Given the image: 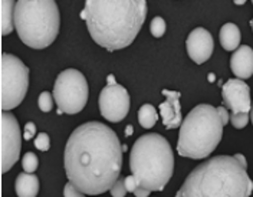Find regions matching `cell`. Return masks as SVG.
I'll return each instance as SVG.
<instances>
[{
	"label": "cell",
	"mask_w": 253,
	"mask_h": 197,
	"mask_svg": "<svg viewBox=\"0 0 253 197\" xmlns=\"http://www.w3.org/2000/svg\"><path fill=\"white\" fill-rule=\"evenodd\" d=\"M112 83H117L114 79V75H108V85H112Z\"/></svg>",
	"instance_id": "32"
},
{
	"label": "cell",
	"mask_w": 253,
	"mask_h": 197,
	"mask_svg": "<svg viewBox=\"0 0 253 197\" xmlns=\"http://www.w3.org/2000/svg\"><path fill=\"white\" fill-rule=\"evenodd\" d=\"M138 186H140V184H138V181H137V179H135V176H134V174L126 176V190H128V193H134V192H135V189H137Z\"/></svg>",
	"instance_id": "26"
},
{
	"label": "cell",
	"mask_w": 253,
	"mask_h": 197,
	"mask_svg": "<svg viewBox=\"0 0 253 197\" xmlns=\"http://www.w3.org/2000/svg\"><path fill=\"white\" fill-rule=\"evenodd\" d=\"M132 132H134V128H132V125H126V137L132 135Z\"/></svg>",
	"instance_id": "31"
},
{
	"label": "cell",
	"mask_w": 253,
	"mask_h": 197,
	"mask_svg": "<svg viewBox=\"0 0 253 197\" xmlns=\"http://www.w3.org/2000/svg\"><path fill=\"white\" fill-rule=\"evenodd\" d=\"M217 111H219V115H220L223 125L229 124V122H230V115H229V113H227V110H226L224 107H219V108H217Z\"/></svg>",
	"instance_id": "28"
},
{
	"label": "cell",
	"mask_w": 253,
	"mask_h": 197,
	"mask_svg": "<svg viewBox=\"0 0 253 197\" xmlns=\"http://www.w3.org/2000/svg\"><path fill=\"white\" fill-rule=\"evenodd\" d=\"M253 181L236 157L217 156L196 167L175 196H236L252 195Z\"/></svg>",
	"instance_id": "3"
},
{
	"label": "cell",
	"mask_w": 253,
	"mask_h": 197,
	"mask_svg": "<svg viewBox=\"0 0 253 197\" xmlns=\"http://www.w3.org/2000/svg\"><path fill=\"white\" fill-rule=\"evenodd\" d=\"M232 72L240 79H248L253 75V49L248 45L239 46L230 59Z\"/></svg>",
	"instance_id": "14"
},
{
	"label": "cell",
	"mask_w": 253,
	"mask_h": 197,
	"mask_svg": "<svg viewBox=\"0 0 253 197\" xmlns=\"http://www.w3.org/2000/svg\"><path fill=\"white\" fill-rule=\"evenodd\" d=\"M219 40L224 50H236L240 46V31L235 23H224L219 33Z\"/></svg>",
	"instance_id": "16"
},
{
	"label": "cell",
	"mask_w": 253,
	"mask_h": 197,
	"mask_svg": "<svg viewBox=\"0 0 253 197\" xmlns=\"http://www.w3.org/2000/svg\"><path fill=\"white\" fill-rule=\"evenodd\" d=\"M110 192L111 196L114 197L126 196V193H128V190H126V179H118V180L115 181V184L110 189Z\"/></svg>",
	"instance_id": "23"
},
{
	"label": "cell",
	"mask_w": 253,
	"mask_h": 197,
	"mask_svg": "<svg viewBox=\"0 0 253 197\" xmlns=\"http://www.w3.org/2000/svg\"><path fill=\"white\" fill-rule=\"evenodd\" d=\"M65 171L85 195H102L120 179L123 146L118 135L102 122L91 121L77 127L66 141Z\"/></svg>",
	"instance_id": "1"
},
{
	"label": "cell",
	"mask_w": 253,
	"mask_h": 197,
	"mask_svg": "<svg viewBox=\"0 0 253 197\" xmlns=\"http://www.w3.org/2000/svg\"><path fill=\"white\" fill-rule=\"evenodd\" d=\"M221 97L224 105L233 113H251L252 99L251 88L240 78L229 79L221 88Z\"/></svg>",
	"instance_id": "11"
},
{
	"label": "cell",
	"mask_w": 253,
	"mask_h": 197,
	"mask_svg": "<svg viewBox=\"0 0 253 197\" xmlns=\"http://www.w3.org/2000/svg\"><path fill=\"white\" fill-rule=\"evenodd\" d=\"M161 94L166 97V101L160 104V115L163 118V124L167 130L177 128L183 122L181 105H180V92L163 89Z\"/></svg>",
	"instance_id": "13"
},
{
	"label": "cell",
	"mask_w": 253,
	"mask_h": 197,
	"mask_svg": "<svg viewBox=\"0 0 253 197\" xmlns=\"http://www.w3.org/2000/svg\"><path fill=\"white\" fill-rule=\"evenodd\" d=\"M35 147L41 151H47L50 148V141H49V135L46 132H39L36 140H35Z\"/></svg>",
	"instance_id": "24"
},
{
	"label": "cell",
	"mask_w": 253,
	"mask_h": 197,
	"mask_svg": "<svg viewBox=\"0 0 253 197\" xmlns=\"http://www.w3.org/2000/svg\"><path fill=\"white\" fill-rule=\"evenodd\" d=\"M233 1H235V4H239V6H240V4H245V3H246V0H233Z\"/></svg>",
	"instance_id": "33"
},
{
	"label": "cell",
	"mask_w": 253,
	"mask_h": 197,
	"mask_svg": "<svg viewBox=\"0 0 253 197\" xmlns=\"http://www.w3.org/2000/svg\"><path fill=\"white\" fill-rule=\"evenodd\" d=\"M129 168L138 184L150 192H161L174 171L170 143L160 134H144L132 146Z\"/></svg>",
	"instance_id": "4"
},
{
	"label": "cell",
	"mask_w": 253,
	"mask_h": 197,
	"mask_svg": "<svg viewBox=\"0 0 253 197\" xmlns=\"http://www.w3.org/2000/svg\"><path fill=\"white\" fill-rule=\"evenodd\" d=\"M249 113H236V114L230 115V122H232V125L237 128V130H242V128H245L246 125H248V122H249Z\"/></svg>",
	"instance_id": "21"
},
{
	"label": "cell",
	"mask_w": 253,
	"mask_h": 197,
	"mask_svg": "<svg viewBox=\"0 0 253 197\" xmlns=\"http://www.w3.org/2000/svg\"><path fill=\"white\" fill-rule=\"evenodd\" d=\"M53 97L45 91V92H42L41 95H39V99H38V104H39V108H41V111L42 113H49L50 110H52V107H53Z\"/></svg>",
	"instance_id": "22"
},
{
	"label": "cell",
	"mask_w": 253,
	"mask_h": 197,
	"mask_svg": "<svg viewBox=\"0 0 253 197\" xmlns=\"http://www.w3.org/2000/svg\"><path fill=\"white\" fill-rule=\"evenodd\" d=\"M15 28L20 40L32 49H45L53 43L61 28L55 0H17Z\"/></svg>",
	"instance_id": "6"
},
{
	"label": "cell",
	"mask_w": 253,
	"mask_h": 197,
	"mask_svg": "<svg viewBox=\"0 0 253 197\" xmlns=\"http://www.w3.org/2000/svg\"><path fill=\"white\" fill-rule=\"evenodd\" d=\"M251 26H252V31H253V19L251 20Z\"/></svg>",
	"instance_id": "36"
},
{
	"label": "cell",
	"mask_w": 253,
	"mask_h": 197,
	"mask_svg": "<svg viewBox=\"0 0 253 197\" xmlns=\"http://www.w3.org/2000/svg\"><path fill=\"white\" fill-rule=\"evenodd\" d=\"M15 0H1V36L13 32L15 28Z\"/></svg>",
	"instance_id": "17"
},
{
	"label": "cell",
	"mask_w": 253,
	"mask_h": 197,
	"mask_svg": "<svg viewBox=\"0 0 253 197\" xmlns=\"http://www.w3.org/2000/svg\"><path fill=\"white\" fill-rule=\"evenodd\" d=\"M235 157H236L237 161H239L240 164L243 165L245 168H248V163H246V158H245V156H243V154H236Z\"/></svg>",
	"instance_id": "30"
},
{
	"label": "cell",
	"mask_w": 253,
	"mask_h": 197,
	"mask_svg": "<svg viewBox=\"0 0 253 197\" xmlns=\"http://www.w3.org/2000/svg\"><path fill=\"white\" fill-rule=\"evenodd\" d=\"M223 127L216 107L209 104L194 107L180 125L177 153L193 160L209 157L220 143Z\"/></svg>",
	"instance_id": "5"
},
{
	"label": "cell",
	"mask_w": 253,
	"mask_h": 197,
	"mask_svg": "<svg viewBox=\"0 0 253 197\" xmlns=\"http://www.w3.org/2000/svg\"><path fill=\"white\" fill-rule=\"evenodd\" d=\"M186 48L191 61L196 62L197 65H202L206 61H209V58L213 53V48H214L213 38L205 28H197L190 32L186 42Z\"/></svg>",
	"instance_id": "12"
},
{
	"label": "cell",
	"mask_w": 253,
	"mask_h": 197,
	"mask_svg": "<svg viewBox=\"0 0 253 197\" xmlns=\"http://www.w3.org/2000/svg\"><path fill=\"white\" fill-rule=\"evenodd\" d=\"M151 192L148 190V189H144V187H141V186H138L137 189H135V192H134V195L137 197H145L148 196Z\"/></svg>",
	"instance_id": "29"
},
{
	"label": "cell",
	"mask_w": 253,
	"mask_h": 197,
	"mask_svg": "<svg viewBox=\"0 0 253 197\" xmlns=\"http://www.w3.org/2000/svg\"><path fill=\"white\" fill-rule=\"evenodd\" d=\"M39 165V160L33 153H26L22 158V167L28 173H35Z\"/></svg>",
	"instance_id": "20"
},
{
	"label": "cell",
	"mask_w": 253,
	"mask_h": 197,
	"mask_svg": "<svg viewBox=\"0 0 253 197\" xmlns=\"http://www.w3.org/2000/svg\"><path fill=\"white\" fill-rule=\"evenodd\" d=\"M252 3H253V0H252Z\"/></svg>",
	"instance_id": "37"
},
{
	"label": "cell",
	"mask_w": 253,
	"mask_h": 197,
	"mask_svg": "<svg viewBox=\"0 0 253 197\" xmlns=\"http://www.w3.org/2000/svg\"><path fill=\"white\" fill-rule=\"evenodd\" d=\"M251 119H252V124H253V102H252V108H251Z\"/></svg>",
	"instance_id": "35"
},
{
	"label": "cell",
	"mask_w": 253,
	"mask_h": 197,
	"mask_svg": "<svg viewBox=\"0 0 253 197\" xmlns=\"http://www.w3.org/2000/svg\"><path fill=\"white\" fill-rule=\"evenodd\" d=\"M214 79H216V77H214V74H210V75H209V81H210V82H213Z\"/></svg>",
	"instance_id": "34"
},
{
	"label": "cell",
	"mask_w": 253,
	"mask_h": 197,
	"mask_svg": "<svg viewBox=\"0 0 253 197\" xmlns=\"http://www.w3.org/2000/svg\"><path fill=\"white\" fill-rule=\"evenodd\" d=\"M88 82L78 69L62 71L53 86V98L58 105V115L81 113L88 102Z\"/></svg>",
	"instance_id": "7"
},
{
	"label": "cell",
	"mask_w": 253,
	"mask_h": 197,
	"mask_svg": "<svg viewBox=\"0 0 253 197\" xmlns=\"http://www.w3.org/2000/svg\"><path fill=\"white\" fill-rule=\"evenodd\" d=\"M150 32L154 38H161L166 33V20L161 16L154 17L150 25Z\"/></svg>",
	"instance_id": "19"
},
{
	"label": "cell",
	"mask_w": 253,
	"mask_h": 197,
	"mask_svg": "<svg viewBox=\"0 0 253 197\" xmlns=\"http://www.w3.org/2000/svg\"><path fill=\"white\" fill-rule=\"evenodd\" d=\"M99 111L110 122L123 121L129 111V95L123 85L112 83L102 88L99 94Z\"/></svg>",
	"instance_id": "10"
},
{
	"label": "cell",
	"mask_w": 253,
	"mask_h": 197,
	"mask_svg": "<svg viewBox=\"0 0 253 197\" xmlns=\"http://www.w3.org/2000/svg\"><path fill=\"white\" fill-rule=\"evenodd\" d=\"M35 134H36V127H35V124H33V122H28V124L25 125V140H26V141L31 140Z\"/></svg>",
	"instance_id": "27"
},
{
	"label": "cell",
	"mask_w": 253,
	"mask_h": 197,
	"mask_svg": "<svg viewBox=\"0 0 253 197\" xmlns=\"http://www.w3.org/2000/svg\"><path fill=\"white\" fill-rule=\"evenodd\" d=\"M158 121V114L151 104H144L138 111V122L142 128H153Z\"/></svg>",
	"instance_id": "18"
},
{
	"label": "cell",
	"mask_w": 253,
	"mask_h": 197,
	"mask_svg": "<svg viewBox=\"0 0 253 197\" xmlns=\"http://www.w3.org/2000/svg\"><path fill=\"white\" fill-rule=\"evenodd\" d=\"M147 0H85L79 13L88 32L108 52L129 46L147 17Z\"/></svg>",
	"instance_id": "2"
},
{
	"label": "cell",
	"mask_w": 253,
	"mask_h": 197,
	"mask_svg": "<svg viewBox=\"0 0 253 197\" xmlns=\"http://www.w3.org/2000/svg\"><path fill=\"white\" fill-rule=\"evenodd\" d=\"M63 196L66 197H81V196H85V193L84 192H81L78 187L72 183V181H69L66 186H65V189H63Z\"/></svg>",
	"instance_id": "25"
},
{
	"label": "cell",
	"mask_w": 253,
	"mask_h": 197,
	"mask_svg": "<svg viewBox=\"0 0 253 197\" xmlns=\"http://www.w3.org/2000/svg\"><path fill=\"white\" fill-rule=\"evenodd\" d=\"M29 88V68L17 56L1 53V111L22 104Z\"/></svg>",
	"instance_id": "8"
},
{
	"label": "cell",
	"mask_w": 253,
	"mask_h": 197,
	"mask_svg": "<svg viewBox=\"0 0 253 197\" xmlns=\"http://www.w3.org/2000/svg\"><path fill=\"white\" fill-rule=\"evenodd\" d=\"M22 134L19 122L7 111H1V174L7 173L20 156Z\"/></svg>",
	"instance_id": "9"
},
{
	"label": "cell",
	"mask_w": 253,
	"mask_h": 197,
	"mask_svg": "<svg viewBox=\"0 0 253 197\" xmlns=\"http://www.w3.org/2000/svg\"><path fill=\"white\" fill-rule=\"evenodd\" d=\"M15 184L16 195L19 197H35L39 193V179L33 173H20Z\"/></svg>",
	"instance_id": "15"
}]
</instances>
